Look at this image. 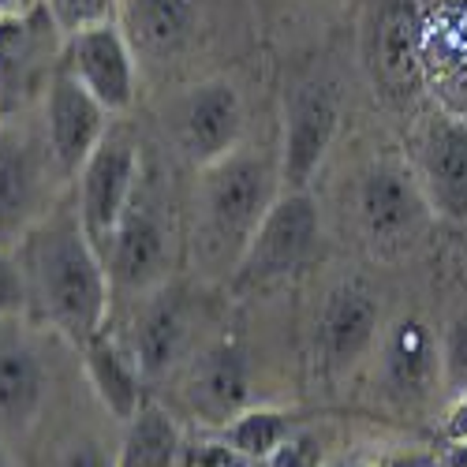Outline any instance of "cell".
Listing matches in <instances>:
<instances>
[{"mask_svg":"<svg viewBox=\"0 0 467 467\" xmlns=\"http://www.w3.org/2000/svg\"><path fill=\"white\" fill-rule=\"evenodd\" d=\"M26 281V315L83 348L105 329L112 306V281L101 251L90 244L79 213L53 210L16 247Z\"/></svg>","mask_w":467,"mask_h":467,"instance_id":"cell-1","label":"cell"},{"mask_svg":"<svg viewBox=\"0 0 467 467\" xmlns=\"http://www.w3.org/2000/svg\"><path fill=\"white\" fill-rule=\"evenodd\" d=\"M281 191V158L258 146H240L224 161L199 169L191 247L206 277H232L254 228Z\"/></svg>","mask_w":467,"mask_h":467,"instance_id":"cell-2","label":"cell"},{"mask_svg":"<svg viewBox=\"0 0 467 467\" xmlns=\"http://www.w3.org/2000/svg\"><path fill=\"white\" fill-rule=\"evenodd\" d=\"M64 183L42 116L30 120V112H23L0 124V251H16L57 210V191Z\"/></svg>","mask_w":467,"mask_h":467,"instance_id":"cell-3","label":"cell"},{"mask_svg":"<svg viewBox=\"0 0 467 467\" xmlns=\"http://www.w3.org/2000/svg\"><path fill=\"white\" fill-rule=\"evenodd\" d=\"M322 247V213L310 191H281L265 210L247 251L240 254L232 277L224 281L232 296H254L274 288L318 258Z\"/></svg>","mask_w":467,"mask_h":467,"instance_id":"cell-4","label":"cell"},{"mask_svg":"<svg viewBox=\"0 0 467 467\" xmlns=\"http://www.w3.org/2000/svg\"><path fill=\"white\" fill-rule=\"evenodd\" d=\"M161 124L176 153L194 165L210 169L244 146L247 105L240 87L224 75H202L187 87H176L161 109Z\"/></svg>","mask_w":467,"mask_h":467,"instance_id":"cell-5","label":"cell"},{"mask_svg":"<svg viewBox=\"0 0 467 467\" xmlns=\"http://www.w3.org/2000/svg\"><path fill=\"white\" fill-rule=\"evenodd\" d=\"M359 60L389 105H411L422 90V0H363Z\"/></svg>","mask_w":467,"mask_h":467,"instance_id":"cell-6","label":"cell"},{"mask_svg":"<svg viewBox=\"0 0 467 467\" xmlns=\"http://www.w3.org/2000/svg\"><path fill=\"white\" fill-rule=\"evenodd\" d=\"M352 217L374 258H400L422 240L434 213L411 165L370 161L352 187Z\"/></svg>","mask_w":467,"mask_h":467,"instance_id":"cell-7","label":"cell"},{"mask_svg":"<svg viewBox=\"0 0 467 467\" xmlns=\"http://www.w3.org/2000/svg\"><path fill=\"white\" fill-rule=\"evenodd\" d=\"M64 57V30L42 0L0 16V124L42 101Z\"/></svg>","mask_w":467,"mask_h":467,"instance_id":"cell-8","label":"cell"},{"mask_svg":"<svg viewBox=\"0 0 467 467\" xmlns=\"http://www.w3.org/2000/svg\"><path fill=\"white\" fill-rule=\"evenodd\" d=\"M344 124L340 87L322 71H306L285 90L281 131V183L285 191H310Z\"/></svg>","mask_w":467,"mask_h":467,"instance_id":"cell-9","label":"cell"},{"mask_svg":"<svg viewBox=\"0 0 467 467\" xmlns=\"http://www.w3.org/2000/svg\"><path fill=\"white\" fill-rule=\"evenodd\" d=\"M199 322H202V303L191 285L165 281L135 299L128 333L120 340L131 348L135 363L142 367L146 381H161L199 352Z\"/></svg>","mask_w":467,"mask_h":467,"instance_id":"cell-10","label":"cell"},{"mask_svg":"<svg viewBox=\"0 0 467 467\" xmlns=\"http://www.w3.org/2000/svg\"><path fill=\"white\" fill-rule=\"evenodd\" d=\"M172 262H176L172 217L139 180L135 199H131L124 221L116 224V236L105 251L112 296L139 299L153 288H161L165 281H172Z\"/></svg>","mask_w":467,"mask_h":467,"instance_id":"cell-11","label":"cell"},{"mask_svg":"<svg viewBox=\"0 0 467 467\" xmlns=\"http://www.w3.org/2000/svg\"><path fill=\"white\" fill-rule=\"evenodd\" d=\"M139 180H142V150L135 135L124 128H109V135L98 142V150L75 176V183H79L75 187V213H79L101 258L116 236V224L124 221L135 199Z\"/></svg>","mask_w":467,"mask_h":467,"instance_id":"cell-12","label":"cell"},{"mask_svg":"<svg viewBox=\"0 0 467 467\" xmlns=\"http://www.w3.org/2000/svg\"><path fill=\"white\" fill-rule=\"evenodd\" d=\"M385 329L381 299L363 277L337 281L310 326V348H315V370L322 378H344L356 370L367 356H374V344Z\"/></svg>","mask_w":467,"mask_h":467,"instance_id":"cell-13","label":"cell"},{"mask_svg":"<svg viewBox=\"0 0 467 467\" xmlns=\"http://www.w3.org/2000/svg\"><path fill=\"white\" fill-rule=\"evenodd\" d=\"M60 67L79 83L109 116L131 112L139 98L142 64L124 34L120 19H105L94 26H83L64 37V57Z\"/></svg>","mask_w":467,"mask_h":467,"instance_id":"cell-14","label":"cell"},{"mask_svg":"<svg viewBox=\"0 0 467 467\" xmlns=\"http://www.w3.org/2000/svg\"><path fill=\"white\" fill-rule=\"evenodd\" d=\"M411 172L431 202V213L445 224H467V120L445 105L419 116Z\"/></svg>","mask_w":467,"mask_h":467,"instance_id":"cell-15","label":"cell"},{"mask_svg":"<svg viewBox=\"0 0 467 467\" xmlns=\"http://www.w3.org/2000/svg\"><path fill=\"white\" fill-rule=\"evenodd\" d=\"M213 8L217 0H120L116 19L131 37L142 67L169 71L206 42Z\"/></svg>","mask_w":467,"mask_h":467,"instance_id":"cell-16","label":"cell"},{"mask_svg":"<svg viewBox=\"0 0 467 467\" xmlns=\"http://www.w3.org/2000/svg\"><path fill=\"white\" fill-rule=\"evenodd\" d=\"M374 381L397 408H419L441 385V340L422 315H397L374 344Z\"/></svg>","mask_w":467,"mask_h":467,"instance_id":"cell-17","label":"cell"},{"mask_svg":"<svg viewBox=\"0 0 467 467\" xmlns=\"http://www.w3.org/2000/svg\"><path fill=\"white\" fill-rule=\"evenodd\" d=\"M254 367L240 340L221 337L210 340L183 363V404L194 422L206 431H221L228 419L251 408Z\"/></svg>","mask_w":467,"mask_h":467,"instance_id":"cell-18","label":"cell"},{"mask_svg":"<svg viewBox=\"0 0 467 467\" xmlns=\"http://www.w3.org/2000/svg\"><path fill=\"white\" fill-rule=\"evenodd\" d=\"M53 374L23 318L0 322V438H26L46 415Z\"/></svg>","mask_w":467,"mask_h":467,"instance_id":"cell-19","label":"cell"},{"mask_svg":"<svg viewBox=\"0 0 467 467\" xmlns=\"http://www.w3.org/2000/svg\"><path fill=\"white\" fill-rule=\"evenodd\" d=\"M42 131L60 176L71 183L87 165V158L98 150V142L109 135V112L64 67H57L42 98Z\"/></svg>","mask_w":467,"mask_h":467,"instance_id":"cell-20","label":"cell"},{"mask_svg":"<svg viewBox=\"0 0 467 467\" xmlns=\"http://www.w3.org/2000/svg\"><path fill=\"white\" fill-rule=\"evenodd\" d=\"M422 79L467 120V0H422Z\"/></svg>","mask_w":467,"mask_h":467,"instance_id":"cell-21","label":"cell"},{"mask_svg":"<svg viewBox=\"0 0 467 467\" xmlns=\"http://www.w3.org/2000/svg\"><path fill=\"white\" fill-rule=\"evenodd\" d=\"M83 374L94 389L98 404L116 419V422H128L139 415V408L150 400L146 397V374L135 363L131 348L120 340V333H109L101 329L98 337H90L83 348Z\"/></svg>","mask_w":467,"mask_h":467,"instance_id":"cell-22","label":"cell"},{"mask_svg":"<svg viewBox=\"0 0 467 467\" xmlns=\"http://www.w3.org/2000/svg\"><path fill=\"white\" fill-rule=\"evenodd\" d=\"M183 441L187 434L176 422V415L158 400H146L139 415L124 422L116 467H180Z\"/></svg>","mask_w":467,"mask_h":467,"instance_id":"cell-23","label":"cell"},{"mask_svg":"<svg viewBox=\"0 0 467 467\" xmlns=\"http://www.w3.org/2000/svg\"><path fill=\"white\" fill-rule=\"evenodd\" d=\"M306 419L299 411H288V408H269V404H251L247 411H240L236 419H228L221 426V434L228 438V445L236 449L244 460L251 463H265L274 456Z\"/></svg>","mask_w":467,"mask_h":467,"instance_id":"cell-24","label":"cell"},{"mask_svg":"<svg viewBox=\"0 0 467 467\" xmlns=\"http://www.w3.org/2000/svg\"><path fill=\"white\" fill-rule=\"evenodd\" d=\"M438 340H441V389H449V397H467V315L445 322Z\"/></svg>","mask_w":467,"mask_h":467,"instance_id":"cell-25","label":"cell"},{"mask_svg":"<svg viewBox=\"0 0 467 467\" xmlns=\"http://www.w3.org/2000/svg\"><path fill=\"white\" fill-rule=\"evenodd\" d=\"M42 5L49 8L57 26L64 30V37L83 30V26L116 19V12H120V0H42Z\"/></svg>","mask_w":467,"mask_h":467,"instance_id":"cell-26","label":"cell"},{"mask_svg":"<svg viewBox=\"0 0 467 467\" xmlns=\"http://www.w3.org/2000/svg\"><path fill=\"white\" fill-rule=\"evenodd\" d=\"M180 467H251V460H244L232 449L221 431H206V434H194L183 441Z\"/></svg>","mask_w":467,"mask_h":467,"instance_id":"cell-27","label":"cell"},{"mask_svg":"<svg viewBox=\"0 0 467 467\" xmlns=\"http://www.w3.org/2000/svg\"><path fill=\"white\" fill-rule=\"evenodd\" d=\"M329 452H326V438L315 431V426H299V431L269 456L262 467H326Z\"/></svg>","mask_w":467,"mask_h":467,"instance_id":"cell-28","label":"cell"},{"mask_svg":"<svg viewBox=\"0 0 467 467\" xmlns=\"http://www.w3.org/2000/svg\"><path fill=\"white\" fill-rule=\"evenodd\" d=\"M26 315V281L16 251H0V322Z\"/></svg>","mask_w":467,"mask_h":467,"instance_id":"cell-29","label":"cell"},{"mask_svg":"<svg viewBox=\"0 0 467 467\" xmlns=\"http://www.w3.org/2000/svg\"><path fill=\"white\" fill-rule=\"evenodd\" d=\"M60 467H116V452H109L98 438H75L64 445Z\"/></svg>","mask_w":467,"mask_h":467,"instance_id":"cell-30","label":"cell"},{"mask_svg":"<svg viewBox=\"0 0 467 467\" xmlns=\"http://www.w3.org/2000/svg\"><path fill=\"white\" fill-rule=\"evenodd\" d=\"M445 438L452 445H467V397H452V408L445 415Z\"/></svg>","mask_w":467,"mask_h":467,"instance_id":"cell-31","label":"cell"},{"mask_svg":"<svg viewBox=\"0 0 467 467\" xmlns=\"http://www.w3.org/2000/svg\"><path fill=\"white\" fill-rule=\"evenodd\" d=\"M26 5H34V0H0V16L19 12V8H26Z\"/></svg>","mask_w":467,"mask_h":467,"instance_id":"cell-32","label":"cell"},{"mask_svg":"<svg viewBox=\"0 0 467 467\" xmlns=\"http://www.w3.org/2000/svg\"><path fill=\"white\" fill-rule=\"evenodd\" d=\"M0 467H16V456H12V449H8L5 438H0Z\"/></svg>","mask_w":467,"mask_h":467,"instance_id":"cell-33","label":"cell"},{"mask_svg":"<svg viewBox=\"0 0 467 467\" xmlns=\"http://www.w3.org/2000/svg\"><path fill=\"white\" fill-rule=\"evenodd\" d=\"M408 467H438V463H431V460H415V463H408Z\"/></svg>","mask_w":467,"mask_h":467,"instance_id":"cell-34","label":"cell"},{"mask_svg":"<svg viewBox=\"0 0 467 467\" xmlns=\"http://www.w3.org/2000/svg\"><path fill=\"white\" fill-rule=\"evenodd\" d=\"M251 467H262V463H251Z\"/></svg>","mask_w":467,"mask_h":467,"instance_id":"cell-35","label":"cell"}]
</instances>
